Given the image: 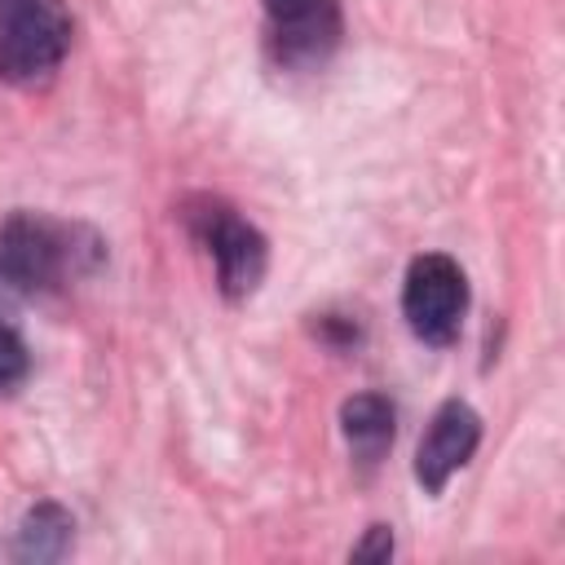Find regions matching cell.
I'll return each mask as SVG.
<instances>
[{"mask_svg":"<svg viewBox=\"0 0 565 565\" xmlns=\"http://www.w3.org/2000/svg\"><path fill=\"white\" fill-rule=\"evenodd\" d=\"M265 49L287 71H318L340 44V0H260Z\"/></svg>","mask_w":565,"mask_h":565,"instance_id":"5","label":"cell"},{"mask_svg":"<svg viewBox=\"0 0 565 565\" xmlns=\"http://www.w3.org/2000/svg\"><path fill=\"white\" fill-rule=\"evenodd\" d=\"M388 556H393V534H388V525H371L366 543L353 547V561H388Z\"/></svg>","mask_w":565,"mask_h":565,"instance_id":"10","label":"cell"},{"mask_svg":"<svg viewBox=\"0 0 565 565\" xmlns=\"http://www.w3.org/2000/svg\"><path fill=\"white\" fill-rule=\"evenodd\" d=\"M185 216V230L194 234V243L216 260V282L230 300H247L260 278H265V265H269V247H265V234L243 221L230 203L212 199V194H199L181 207Z\"/></svg>","mask_w":565,"mask_h":565,"instance_id":"3","label":"cell"},{"mask_svg":"<svg viewBox=\"0 0 565 565\" xmlns=\"http://www.w3.org/2000/svg\"><path fill=\"white\" fill-rule=\"evenodd\" d=\"M477 441H481V419H477V411H472L468 402H459V397L441 402L437 415L428 419L424 437H419V450H415V481H419L428 494L446 490V481L472 459Z\"/></svg>","mask_w":565,"mask_h":565,"instance_id":"6","label":"cell"},{"mask_svg":"<svg viewBox=\"0 0 565 565\" xmlns=\"http://www.w3.org/2000/svg\"><path fill=\"white\" fill-rule=\"evenodd\" d=\"M102 243L84 225L53 221L44 212H9L0 225V282L22 296L57 291L97 265Z\"/></svg>","mask_w":565,"mask_h":565,"instance_id":"1","label":"cell"},{"mask_svg":"<svg viewBox=\"0 0 565 565\" xmlns=\"http://www.w3.org/2000/svg\"><path fill=\"white\" fill-rule=\"evenodd\" d=\"M71 534H75V521L62 503H35L26 508V516L18 521L13 530V543H9V556L22 561V565H44V561H62L71 552Z\"/></svg>","mask_w":565,"mask_h":565,"instance_id":"7","label":"cell"},{"mask_svg":"<svg viewBox=\"0 0 565 565\" xmlns=\"http://www.w3.org/2000/svg\"><path fill=\"white\" fill-rule=\"evenodd\" d=\"M393 402L380 397V393H358L340 406V428H344V441L353 450L358 463H380L384 450L393 446Z\"/></svg>","mask_w":565,"mask_h":565,"instance_id":"8","label":"cell"},{"mask_svg":"<svg viewBox=\"0 0 565 565\" xmlns=\"http://www.w3.org/2000/svg\"><path fill=\"white\" fill-rule=\"evenodd\" d=\"M463 309H468L463 269L441 252L415 256L406 269V287H402V313H406L411 331L424 344H450L459 335Z\"/></svg>","mask_w":565,"mask_h":565,"instance_id":"4","label":"cell"},{"mask_svg":"<svg viewBox=\"0 0 565 565\" xmlns=\"http://www.w3.org/2000/svg\"><path fill=\"white\" fill-rule=\"evenodd\" d=\"M66 0H0V79L13 88H40L71 53Z\"/></svg>","mask_w":565,"mask_h":565,"instance_id":"2","label":"cell"},{"mask_svg":"<svg viewBox=\"0 0 565 565\" xmlns=\"http://www.w3.org/2000/svg\"><path fill=\"white\" fill-rule=\"evenodd\" d=\"M26 344L9 331V327H0V388H13V384H22L26 380Z\"/></svg>","mask_w":565,"mask_h":565,"instance_id":"9","label":"cell"}]
</instances>
